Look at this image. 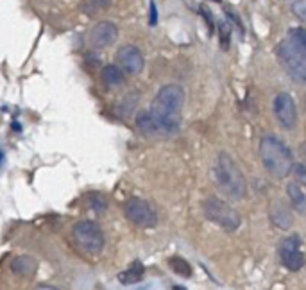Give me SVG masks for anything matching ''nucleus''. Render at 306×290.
I'll return each mask as SVG.
<instances>
[{"label":"nucleus","instance_id":"1","mask_svg":"<svg viewBox=\"0 0 306 290\" xmlns=\"http://www.w3.org/2000/svg\"><path fill=\"white\" fill-rule=\"evenodd\" d=\"M215 183L218 190L231 201H242L247 195V181L236 161L227 154L220 152L215 163Z\"/></svg>","mask_w":306,"mask_h":290},{"label":"nucleus","instance_id":"2","mask_svg":"<svg viewBox=\"0 0 306 290\" xmlns=\"http://www.w3.org/2000/svg\"><path fill=\"white\" fill-rule=\"evenodd\" d=\"M260 158L267 174L274 179H285L294 169L290 149L276 136H263L260 142Z\"/></svg>","mask_w":306,"mask_h":290},{"label":"nucleus","instance_id":"3","mask_svg":"<svg viewBox=\"0 0 306 290\" xmlns=\"http://www.w3.org/2000/svg\"><path fill=\"white\" fill-rule=\"evenodd\" d=\"M136 127L145 136H172L181 127V118L163 116L152 109H147L136 116Z\"/></svg>","mask_w":306,"mask_h":290},{"label":"nucleus","instance_id":"4","mask_svg":"<svg viewBox=\"0 0 306 290\" xmlns=\"http://www.w3.org/2000/svg\"><path fill=\"white\" fill-rule=\"evenodd\" d=\"M203 210L206 219L211 220L213 224H217L218 228L226 229V231H235L240 228L242 220H240L238 211L218 197H208L203 202Z\"/></svg>","mask_w":306,"mask_h":290},{"label":"nucleus","instance_id":"5","mask_svg":"<svg viewBox=\"0 0 306 290\" xmlns=\"http://www.w3.org/2000/svg\"><path fill=\"white\" fill-rule=\"evenodd\" d=\"M276 54L280 58L281 65L292 79L298 83H306V52L301 50L298 45L290 41H281L276 47Z\"/></svg>","mask_w":306,"mask_h":290},{"label":"nucleus","instance_id":"6","mask_svg":"<svg viewBox=\"0 0 306 290\" xmlns=\"http://www.w3.org/2000/svg\"><path fill=\"white\" fill-rule=\"evenodd\" d=\"M72 237L88 255H99L104 249V233L95 220H79L72 229Z\"/></svg>","mask_w":306,"mask_h":290},{"label":"nucleus","instance_id":"7","mask_svg":"<svg viewBox=\"0 0 306 290\" xmlns=\"http://www.w3.org/2000/svg\"><path fill=\"white\" fill-rule=\"evenodd\" d=\"M183 106H185V90L179 85H167L156 94L151 109L163 116H179Z\"/></svg>","mask_w":306,"mask_h":290},{"label":"nucleus","instance_id":"8","mask_svg":"<svg viewBox=\"0 0 306 290\" xmlns=\"http://www.w3.org/2000/svg\"><path fill=\"white\" fill-rule=\"evenodd\" d=\"M125 217L140 228H154L158 224V215L152 206L140 197H129L124 204Z\"/></svg>","mask_w":306,"mask_h":290},{"label":"nucleus","instance_id":"9","mask_svg":"<svg viewBox=\"0 0 306 290\" xmlns=\"http://www.w3.org/2000/svg\"><path fill=\"white\" fill-rule=\"evenodd\" d=\"M280 258L283 262V265L289 271L296 273V271H301L305 267V255L301 251V238L299 235H290V237H285L280 242Z\"/></svg>","mask_w":306,"mask_h":290},{"label":"nucleus","instance_id":"10","mask_svg":"<svg viewBox=\"0 0 306 290\" xmlns=\"http://www.w3.org/2000/svg\"><path fill=\"white\" fill-rule=\"evenodd\" d=\"M274 113L278 122H280L281 127H285V129H294L298 125V107H296V100L287 92H281L280 95H276Z\"/></svg>","mask_w":306,"mask_h":290},{"label":"nucleus","instance_id":"11","mask_svg":"<svg viewBox=\"0 0 306 290\" xmlns=\"http://www.w3.org/2000/svg\"><path fill=\"white\" fill-rule=\"evenodd\" d=\"M116 67L125 70L127 74H140L143 70V54L140 52V49L133 47V45H125V47H120L118 52H116Z\"/></svg>","mask_w":306,"mask_h":290},{"label":"nucleus","instance_id":"12","mask_svg":"<svg viewBox=\"0 0 306 290\" xmlns=\"http://www.w3.org/2000/svg\"><path fill=\"white\" fill-rule=\"evenodd\" d=\"M116 36H118V29H116L115 23L99 22L90 31V43L95 49H102V47H107V45L113 43L116 40Z\"/></svg>","mask_w":306,"mask_h":290},{"label":"nucleus","instance_id":"13","mask_svg":"<svg viewBox=\"0 0 306 290\" xmlns=\"http://www.w3.org/2000/svg\"><path fill=\"white\" fill-rule=\"evenodd\" d=\"M269 217H271L272 224L278 226L280 229H289L292 226L290 208L281 199H272L271 201V204H269Z\"/></svg>","mask_w":306,"mask_h":290},{"label":"nucleus","instance_id":"14","mask_svg":"<svg viewBox=\"0 0 306 290\" xmlns=\"http://www.w3.org/2000/svg\"><path fill=\"white\" fill-rule=\"evenodd\" d=\"M11 271H13L16 276L31 278V276H34L36 271H38V264H36V260L32 258V256L20 255V256H14L13 262H11Z\"/></svg>","mask_w":306,"mask_h":290},{"label":"nucleus","instance_id":"15","mask_svg":"<svg viewBox=\"0 0 306 290\" xmlns=\"http://www.w3.org/2000/svg\"><path fill=\"white\" fill-rule=\"evenodd\" d=\"M143 274H145V267H143V264L140 260H136V262L131 264V267L125 269L124 273L118 274V282L122 283V285H134V283L142 282Z\"/></svg>","mask_w":306,"mask_h":290},{"label":"nucleus","instance_id":"16","mask_svg":"<svg viewBox=\"0 0 306 290\" xmlns=\"http://www.w3.org/2000/svg\"><path fill=\"white\" fill-rule=\"evenodd\" d=\"M287 193H289V199L292 202L294 210L301 215H306V193L301 190V187L298 183H289Z\"/></svg>","mask_w":306,"mask_h":290},{"label":"nucleus","instance_id":"17","mask_svg":"<svg viewBox=\"0 0 306 290\" xmlns=\"http://www.w3.org/2000/svg\"><path fill=\"white\" fill-rule=\"evenodd\" d=\"M101 79L106 86L115 88V86H120L122 83H124L125 77H124L122 68H118L116 65H106L101 72Z\"/></svg>","mask_w":306,"mask_h":290},{"label":"nucleus","instance_id":"18","mask_svg":"<svg viewBox=\"0 0 306 290\" xmlns=\"http://www.w3.org/2000/svg\"><path fill=\"white\" fill-rule=\"evenodd\" d=\"M111 5V0H86L83 2V13L88 16H97V14L104 13Z\"/></svg>","mask_w":306,"mask_h":290},{"label":"nucleus","instance_id":"19","mask_svg":"<svg viewBox=\"0 0 306 290\" xmlns=\"http://www.w3.org/2000/svg\"><path fill=\"white\" fill-rule=\"evenodd\" d=\"M170 264V269H172L174 273L179 274V276H185V278H190L192 276V267L185 258H179V256H172L169 260Z\"/></svg>","mask_w":306,"mask_h":290},{"label":"nucleus","instance_id":"20","mask_svg":"<svg viewBox=\"0 0 306 290\" xmlns=\"http://www.w3.org/2000/svg\"><path fill=\"white\" fill-rule=\"evenodd\" d=\"M290 38H292V41L296 45H298L299 49L305 50L306 52V29H303V27H296V29H290Z\"/></svg>","mask_w":306,"mask_h":290},{"label":"nucleus","instance_id":"21","mask_svg":"<svg viewBox=\"0 0 306 290\" xmlns=\"http://www.w3.org/2000/svg\"><path fill=\"white\" fill-rule=\"evenodd\" d=\"M218 32H220V45L224 49H227V47H229V41H231V27L227 20H220V23H218Z\"/></svg>","mask_w":306,"mask_h":290},{"label":"nucleus","instance_id":"22","mask_svg":"<svg viewBox=\"0 0 306 290\" xmlns=\"http://www.w3.org/2000/svg\"><path fill=\"white\" fill-rule=\"evenodd\" d=\"M292 11H294V14L299 18V20L306 22V0H294Z\"/></svg>","mask_w":306,"mask_h":290},{"label":"nucleus","instance_id":"23","mask_svg":"<svg viewBox=\"0 0 306 290\" xmlns=\"http://www.w3.org/2000/svg\"><path fill=\"white\" fill-rule=\"evenodd\" d=\"M90 204H92V208H94L95 211H106V199L102 195H99V193H94V195H90Z\"/></svg>","mask_w":306,"mask_h":290},{"label":"nucleus","instance_id":"24","mask_svg":"<svg viewBox=\"0 0 306 290\" xmlns=\"http://www.w3.org/2000/svg\"><path fill=\"white\" fill-rule=\"evenodd\" d=\"M294 176H296V181H294V183L306 185V165L305 163H298V165L294 167Z\"/></svg>","mask_w":306,"mask_h":290},{"label":"nucleus","instance_id":"25","mask_svg":"<svg viewBox=\"0 0 306 290\" xmlns=\"http://www.w3.org/2000/svg\"><path fill=\"white\" fill-rule=\"evenodd\" d=\"M201 13H203L204 18H206V22H208V25H209V31H213V14H211V11L206 9L204 5H201Z\"/></svg>","mask_w":306,"mask_h":290},{"label":"nucleus","instance_id":"26","mask_svg":"<svg viewBox=\"0 0 306 290\" xmlns=\"http://www.w3.org/2000/svg\"><path fill=\"white\" fill-rule=\"evenodd\" d=\"M151 25H156L158 23V9H156L154 0H151V20H149Z\"/></svg>","mask_w":306,"mask_h":290},{"label":"nucleus","instance_id":"27","mask_svg":"<svg viewBox=\"0 0 306 290\" xmlns=\"http://www.w3.org/2000/svg\"><path fill=\"white\" fill-rule=\"evenodd\" d=\"M34 290H59V289H56V287H52V285H38Z\"/></svg>","mask_w":306,"mask_h":290},{"label":"nucleus","instance_id":"28","mask_svg":"<svg viewBox=\"0 0 306 290\" xmlns=\"http://www.w3.org/2000/svg\"><path fill=\"white\" fill-rule=\"evenodd\" d=\"M174 290H187L185 287H174Z\"/></svg>","mask_w":306,"mask_h":290},{"label":"nucleus","instance_id":"29","mask_svg":"<svg viewBox=\"0 0 306 290\" xmlns=\"http://www.w3.org/2000/svg\"><path fill=\"white\" fill-rule=\"evenodd\" d=\"M2 158H4V156H2V152H0V161H2Z\"/></svg>","mask_w":306,"mask_h":290},{"label":"nucleus","instance_id":"30","mask_svg":"<svg viewBox=\"0 0 306 290\" xmlns=\"http://www.w3.org/2000/svg\"><path fill=\"white\" fill-rule=\"evenodd\" d=\"M213 2H220V0H213Z\"/></svg>","mask_w":306,"mask_h":290}]
</instances>
